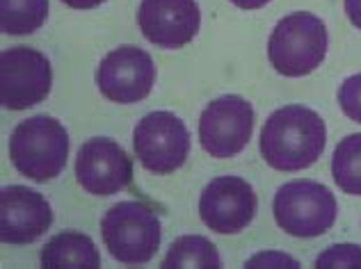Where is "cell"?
I'll return each instance as SVG.
<instances>
[{"instance_id": "cell-4", "label": "cell", "mask_w": 361, "mask_h": 269, "mask_svg": "<svg viewBox=\"0 0 361 269\" xmlns=\"http://www.w3.org/2000/svg\"><path fill=\"white\" fill-rule=\"evenodd\" d=\"M108 254L123 265H145L160 246V219L142 201H121L101 219Z\"/></svg>"}, {"instance_id": "cell-9", "label": "cell", "mask_w": 361, "mask_h": 269, "mask_svg": "<svg viewBox=\"0 0 361 269\" xmlns=\"http://www.w3.org/2000/svg\"><path fill=\"white\" fill-rule=\"evenodd\" d=\"M259 199L254 187L238 176H217L202 189L199 217L220 235H235L254 222Z\"/></svg>"}, {"instance_id": "cell-14", "label": "cell", "mask_w": 361, "mask_h": 269, "mask_svg": "<svg viewBox=\"0 0 361 269\" xmlns=\"http://www.w3.org/2000/svg\"><path fill=\"white\" fill-rule=\"evenodd\" d=\"M39 263L42 267H101V256L90 235L64 230L42 249Z\"/></svg>"}, {"instance_id": "cell-5", "label": "cell", "mask_w": 361, "mask_h": 269, "mask_svg": "<svg viewBox=\"0 0 361 269\" xmlns=\"http://www.w3.org/2000/svg\"><path fill=\"white\" fill-rule=\"evenodd\" d=\"M277 226L293 237H320L334 226L338 204L331 189L316 180H290L272 201Z\"/></svg>"}, {"instance_id": "cell-2", "label": "cell", "mask_w": 361, "mask_h": 269, "mask_svg": "<svg viewBox=\"0 0 361 269\" xmlns=\"http://www.w3.org/2000/svg\"><path fill=\"white\" fill-rule=\"evenodd\" d=\"M69 158V132L58 119L37 114L21 121L9 137V160L21 176L49 182L62 174Z\"/></svg>"}, {"instance_id": "cell-3", "label": "cell", "mask_w": 361, "mask_h": 269, "mask_svg": "<svg viewBox=\"0 0 361 269\" xmlns=\"http://www.w3.org/2000/svg\"><path fill=\"white\" fill-rule=\"evenodd\" d=\"M327 27L311 12H293L274 25L268 39V60L286 78H304L325 62Z\"/></svg>"}, {"instance_id": "cell-16", "label": "cell", "mask_w": 361, "mask_h": 269, "mask_svg": "<svg viewBox=\"0 0 361 269\" xmlns=\"http://www.w3.org/2000/svg\"><path fill=\"white\" fill-rule=\"evenodd\" d=\"M331 176L343 194L361 196V132L348 134L331 156Z\"/></svg>"}, {"instance_id": "cell-23", "label": "cell", "mask_w": 361, "mask_h": 269, "mask_svg": "<svg viewBox=\"0 0 361 269\" xmlns=\"http://www.w3.org/2000/svg\"><path fill=\"white\" fill-rule=\"evenodd\" d=\"M229 3H233L235 7L240 9H247V12H252V9H261L270 3V0H229Z\"/></svg>"}, {"instance_id": "cell-8", "label": "cell", "mask_w": 361, "mask_h": 269, "mask_svg": "<svg viewBox=\"0 0 361 269\" xmlns=\"http://www.w3.org/2000/svg\"><path fill=\"white\" fill-rule=\"evenodd\" d=\"M254 108L243 96L226 94L208 103L199 117V142L213 158H233L250 144Z\"/></svg>"}, {"instance_id": "cell-19", "label": "cell", "mask_w": 361, "mask_h": 269, "mask_svg": "<svg viewBox=\"0 0 361 269\" xmlns=\"http://www.w3.org/2000/svg\"><path fill=\"white\" fill-rule=\"evenodd\" d=\"M338 105L348 119L361 123V73L350 75L338 87Z\"/></svg>"}, {"instance_id": "cell-12", "label": "cell", "mask_w": 361, "mask_h": 269, "mask_svg": "<svg viewBox=\"0 0 361 269\" xmlns=\"http://www.w3.org/2000/svg\"><path fill=\"white\" fill-rule=\"evenodd\" d=\"M202 23L195 0H142L137 25L145 39L158 48H183L195 39Z\"/></svg>"}, {"instance_id": "cell-11", "label": "cell", "mask_w": 361, "mask_h": 269, "mask_svg": "<svg viewBox=\"0 0 361 269\" xmlns=\"http://www.w3.org/2000/svg\"><path fill=\"white\" fill-rule=\"evenodd\" d=\"M75 180L94 196H112L133 182V162L115 139L94 137L78 149Z\"/></svg>"}, {"instance_id": "cell-15", "label": "cell", "mask_w": 361, "mask_h": 269, "mask_svg": "<svg viewBox=\"0 0 361 269\" xmlns=\"http://www.w3.org/2000/svg\"><path fill=\"white\" fill-rule=\"evenodd\" d=\"M49 0H0V30L5 35H32L49 18Z\"/></svg>"}, {"instance_id": "cell-6", "label": "cell", "mask_w": 361, "mask_h": 269, "mask_svg": "<svg viewBox=\"0 0 361 269\" xmlns=\"http://www.w3.org/2000/svg\"><path fill=\"white\" fill-rule=\"evenodd\" d=\"M133 151L147 171L174 174L188 160L190 132L174 112H149L133 130Z\"/></svg>"}, {"instance_id": "cell-21", "label": "cell", "mask_w": 361, "mask_h": 269, "mask_svg": "<svg viewBox=\"0 0 361 269\" xmlns=\"http://www.w3.org/2000/svg\"><path fill=\"white\" fill-rule=\"evenodd\" d=\"M345 5V14L350 18V23L361 30V0H343Z\"/></svg>"}, {"instance_id": "cell-10", "label": "cell", "mask_w": 361, "mask_h": 269, "mask_svg": "<svg viewBox=\"0 0 361 269\" xmlns=\"http://www.w3.org/2000/svg\"><path fill=\"white\" fill-rule=\"evenodd\" d=\"M156 82L151 55L137 46H119L101 60L97 69L99 92L112 103L130 105L147 99Z\"/></svg>"}, {"instance_id": "cell-18", "label": "cell", "mask_w": 361, "mask_h": 269, "mask_svg": "<svg viewBox=\"0 0 361 269\" xmlns=\"http://www.w3.org/2000/svg\"><path fill=\"white\" fill-rule=\"evenodd\" d=\"M318 269H338V267H361V246L359 244H334L325 249L316 258Z\"/></svg>"}, {"instance_id": "cell-20", "label": "cell", "mask_w": 361, "mask_h": 269, "mask_svg": "<svg viewBox=\"0 0 361 269\" xmlns=\"http://www.w3.org/2000/svg\"><path fill=\"white\" fill-rule=\"evenodd\" d=\"M256 265H268V267H300V263L295 261V258L290 256H283V254H259L254 256L252 261H247V267H256Z\"/></svg>"}, {"instance_id": "cell-22", "label": "cell", "mask_w": 361, "mask_h": 269, "mask_svg": "<svg viewBox=\"0 0 361 269\" xmlns=\"http://www.w3.org/2000/svg\"><path fill=\"white\" fill-rule=\"evenodd\" d=\"M66 7H73V9H92V7H99L103 5L106 0H62Z\"/></svg>"}, {"instance_id": "cell-13", "label": "cell", "mask_w": 361, "mask_h": 269, "mask_svg": "<svg viewBox=\"0 0 361 269\" xmlns=\"http://www.w3.org/2000/svg\"><path fill=\"white\" fill-rule=\"evenodd\" d=\"M53 224V208L44 194L25 185L0 189V239L5 244H30Z\"/></svg>"}, {"instance_id": "cell-1", "label": "cell", "mask_w": 361, "mask_h": 269, "mask_svg": "<svg viewBox=\"0 0 361 269\" xmlns=\"http://www.w3.org/2000/svg\"><path fill=\"white\" fill-rule=\"evenodd\" d=\"M327 126L307 105H283L263 123L259 146L265 165L277 171H302L320 160Z\"/></svg>"}, {"instance_id": "cell-7", "label": "cell", "mask_w": 361, "mask_h": 269, "mask_svg": "<svg viewBox=\"0 0 361 269\" xmlns=\"http://www.w3.org/2000/svg\"><path fill=\"white\" fill-rule=\"evenodd\" d=\"M53 69L49 57L30 46H14L0 53V103L21 112L49 99Z\"/></svg>"}, {"instance_id": "cell-17", "label": "cell", "mask_w": 361, "mask_h": 269, "mask_svg": "<svg viewBox=\"0 0 361 269\" xmlns=\"http://www.w3.org/2000/svg\"><path fill=\"white\" fill-rule=\"evenodd\" d=\"M160 267H222V258L211 239L183 235L172 242Z\"/></svg>"}]
</instances>
